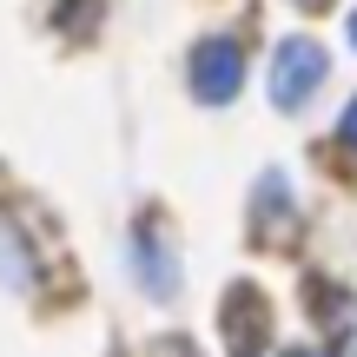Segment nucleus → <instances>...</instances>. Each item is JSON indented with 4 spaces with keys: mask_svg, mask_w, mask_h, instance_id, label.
<instances>
[{
    "mask_svg": "<svg viewBox=\"0 0 357 357\" xmlns=\"http://www.w3.org/2000/svg\"><path fill=\"white\" fill-rule=\"evenodd\" d=\"M324 73H331V60H324L318 40L311 33H284L278 47H271V73H265L271 106H278V113H305V106L318 100Z\"/></svg>",
    "mask_w": 357,
    "mask_h": 357,
    "instance_id": "f257e3e1",
    "label": "nucleus"
},
{
    "mask_svg": "<svg viewBox=\"0 0 357 357\" xmlns=\"http://www.w3.org/2000/svg\"><path fill=\"white\" fill-rule=\"evenodd\" d=\"M185 86L199 106H231L245 93V47L231 33H205L185 53Z\"/></svg>",
    "mask_w": 357,
    "mask_h": 357,
    "instance_id": "f03ea898",
    "label": "nucleus"
},
{
    "mask_svg": "<svg viewBox=\"0 0 357 357\" xmlns=\"http://www.w3.org/2000/svg\"><path fill=\"white\" fill-rule=\"evenodd\" d=\"M132 278L146 284V298H159V305H166V298L178 291V252H172V238H166V225H159V218H146V225H132Z\"/></svg>",
    "mask_w": 357,
    "mask_h": 357,
    "instance_id": "7ed1b4c3",
    "label": "nucleus"
},
{
    "mask_svg": "<svg viewBox=\"0 0 357 357\" xmlns=\"http://www.w3.org/2000/svg\"><path fill=\"white\" fill-rule=\"evenodd\" d=\"M337 139H344V146H357V100L344 106V113H337Z\"/></svg>",
    "mask_w": 357,
    "mask_h": 357,
    "instance_id": "20e7f679",
    "label": "nucleus"
},
{
    "mask_svg": "<svg viewBox=\"0 0 357 357\" xmlns=\"http://www.w3.org/2000/svg\"><path fill=\"white\" fill-rule=\"evenodd\" d=\"M344 40H351V47H357V7H351V20H344Z\"/></svg>",
    "mask_w": 357,
    "mask_h": 357,
    "instance_id": "39448f33",
    "label": "nucleus"
},
{
    "mask_svg": "<svg viewBox=\"0 0 357 357\" xmlns=\"http://www.w3.org/2000/svg\"><path fill=\"white\" fill-rule=\"evenodd\" d=\"M298 7H305V13H318V7H331V0H298Z\"/></svg>",
    "mask_w": 357,
    "mask_h": 357,
    "instance_id": "423d86ee",
    "label": "nucleus"
},
{
    "mask_svg": "<svg viewBox=\"0 0 357 357\" xmlns=\"http://www.w3.org/2000/svg\"><path fill=\"white\" fill-rule=\"evenodd\" d=\"M284 357H324V351H284Z\"/></svg>",
    "mask_w": 357,
    "mask_h": 357,
    "instance_id": "0eeeda50",
    "label": "nucleus"
}]
</instances>
